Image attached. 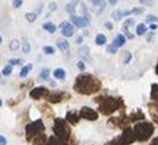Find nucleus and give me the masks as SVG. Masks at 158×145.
<instances>
[{"mask_svg":"<svg viewBox=\"0 0 158 145\" xmlns=\"http://www.w3.org/2000/svg\"><path fill=\"white\" fill-rule=\"evenodd\" d=\"M9 64H11V65L23 64V60H20V58H11V60H9Z\"/></svg>","mask_w":158,"mask_h":145,"instance_id":"obj_38","label":"nucleus"},{"mask_svg":"<svg viewBox=\"0 0 158 145\" xmlns=\"http://www.w3.org/2000/svg\"><path fill=\"white\" fill-rule=\"evenodd\" d=\"M158 26L155 24V23H150V30H157Z\"/></svg>","mask_w":158,"mask_h":145,"instance_id":"obj_48","label":"nucleus"},{"mask_svg":"<svg viewBox=\"0 0 158 145\" xmlns=\"http://www.w3.org/2000/svg\"><path fill=\"white\" fill-rule=\"evenodd\" d=\"M113 44H114L117 48L123 47L125 44V36H123V34H117V36L114 37V40H113Z\"/></svg>","mask_w":158,"mask_h":145,"instance_id":"obj_15","label":"nucleus"},{"mask_svg":"<svg viewBox=\"0 0 158 145\" xmlns=\"http://www.w3.org/2000/svg\"><path fill=\"white\" fill-rule=\"evenodd\" d=\"M11 72H13V65H11V64H7V65H4V68L2 70V76L7 77V76H10Z\"/></svg>","mask_w":158,"mask_h":145,"instance_id":"obj_29","label":"nucleus"},{"mask_svg":"<svg viewBox=\"0 0 158 145\" xmlns=\"http://www.w3.org/2000/svg\"><path fill=\"white\" fill-rule=\"evenodd\" d=\"M106 0H100V2H97V3L93 4V11L96 13V14H100L101 11L106 9Z\"/></svg>","mask_w":158,"mask_h":145,"instance_id":"obj_13","label":"nucleus"},{"mask_svg":"<svg viewBox=\"0 0 158 145\" xmlns=\"http://www.w3.org/2000/svg\"><path fill=\"white\" fill-rule=\"evenodd\" d=\"M155 72L158 74V64H157V67H155Z\"/></svg>","mask_w":158,"mask_h":145,"instance_id":"obj_52","label":"nucleus"},{"mask_svg":"<svg viewBox=\"0 0 158 145\" xmlns=\"http://www.w3.org/2000/svg\"><path fill=\"white\" fill-rule=\"evenodd\" d=\"M117 3H118V0H108V4H110V6H115Z\"/></svg>","mask_w":158,"mask_h":145,"instance_id":"obj_49","label":"nucleus"},{"mask_svg":"<svg viewBox=\"0 0 158 145\" xmlns=\"http://www.w3.org/2000/svg\"><path fill=\"white\" fill-rule=\"evenodd\" d=\"M57 48H59L60 51H63L64 54H67V53H69V50H70V44H69V41L66 40V37H64V39H59V40H57Z\"/></svg>","mask_w":158,"mask_h":145,"instance_id":"obj_12","label":"nucleus"},{"mask_svg":"<svg viewBox=\"0 0 158 145\" xmlns=\"http://www.w3.org/2000/svg\"><path fill=\"white\" fill-rule=\"evenodd\" d=\"M22 50H23V53H24V54H29L30 50H31V46H30V43H29V40H27V39H23V47H22Z\"/></svg>","mask_w":158,"mask_h":145,"instance_id":"obj_27","label":"nucleus"},{"mask_svg":"<svg viewBox=\"0 0 158 145\" xmlns=\"http://www.w3.org/2000/svg\"><path fill=\"white\" fill-rule=\"evenodd\" d=\"M46 145H67V142H64L63 139H60L57 135H54V137H50L47 139V144Z\"/></svg>","mask_w":158,"mask_h":145,"instance_id":"obj_16","label":"nucleus"},{"mask_svg":"<svg viewBox=\"0 0 158 145\" xmlns=\"http://www.w3.org/2000/svg\"><path fill=\"white\" fill-rule=\"evenodd\" d=\"M154 132V125L152 122H147V121H138L134 125V134H135L137 141H147L148 138Z\"/></svg>","mask_w":158,"mask_h":145,"instance_id":"obj_3","label":"nucleus"},{"mask_svg":"<svg viewBox=\"0 0 158 145\" xmlns=\"http://www.w3.org/2000/svg\"><path fill=\"white\" fill-rule=\"evenodd\" d=\"M150 145H158V137L157 138H154L152 141H151V144Z\"/></svg>","mask_w":158,"mask_h":145,"instance_id":"obj_50","label":"nucleus"},{"mask_svg":"<svg viewBox=\"0 0 158 145\" xmlns=\"http://www.w3.org/2000/svg\"><path fill=\"white\" fill-rule=\"evenodd\" d=\"M39 77H40L41 80H48V77H50V70H48V68H43L40 71V74H39Z\"/></svg>","mask_w":158,"mask_h":145,"instance_id":"obj_32","label":"nucleus"},{"mask_svg":"<svg viewBox=\"0 0 158 145\" xmlns=\"http://www.w3.org/2000/svg\"><path fill=\"white\" fill-rule=\"evenodd\" d=\"M67 98H70V95L67 94V93H64V91H50L47 94V97H46V100H47V102L56 104V102L64 101Z\"/></svg>","mask_w":158,"mask_h":145,"instance_id":"obj_6","label":"nucleus"},{"mask_svg":"<svg viewBox=\"0 0 158 145\" xmlns=\"http://www.w3.org/2000/svg\"><path fill=\"white\" fill-rule=\"evenodd\" d=\"M48 93H50L48 88L40 85V87H36V88H33V90L30 91V97L33 98V100H43V98L47 97Z\"/></svg>","mask_w":158,"mask_h":145,"instance_id":"obj_10","label":"nucleus"},{"mask_svg":"<svg viewBox=\"0 0 158 145\" xmlns=\"http://www.w3.org/2000/svg\"><path fill=\"white\" fill-rule=\"evenodd\" d=\"M73 88L77 91L78 94L91 95L101 90V81L97 77L91 76V74H80L74 81Z\"/></svg>","mask_w":158,"mask_h":145,"instance_id":"obj_1","label":"nucleus"},{"mask_svg":"<svg viewBox=\"0 0 158 145\" xmlns=\"http://www.w3.org/2000/svg\"><path fill=\"white\" fill-rule=\"evenodd\" d=\"M59 29H60V31H61L63 37H66V39H67V37L74 36V30H76V26H74L71 22H63V23H60Z\"/></svg>","mask_w":158,"mask_h":145,"instance_id":"obj_8","label":"nucleus"},{"mask_svg":"<svg viewBox=\"0 0 158 145\" xmlns=\"http://www.w3.org/2000/svg\"><path fill=\"white\" fill-rule=\"evenodd\" d=\"M128 117H130V120H131V122H138L140 118H144V114L141 113L140 110H137L135 113H132L131 115H128Z\"/></svg>","mask_w":158,"mask_h":145,"instance_id":"obj_23","label":"nucleus"},{"mask_svg":"<svg viewBox=\"0 0 158 145\" xmlns=\"http://www.w3.org/2000/svg\"><path fill=\"white\" fill-rule=\"evenodd\" d=\"M44 132V125L41 121H34V122L27 124L26 127V138L29 141H33L36 137L41 135Z\"/></svg>","mask_w":158,"mask_h":145,"instance_id":"obj_5","label":"nucleus"},{"mask_svg":"<svg viewBox=\"0 0 158 145\" xmlns=\"http://www.w3.org/2000/svg\"><path fill=\"white\" fill-rule=\"evenodd\" d=\"M152 0H140V4H143V6H152Z\"/></svg>","mask_w":158,"mask_h":145,"instance_id":"obj_40","label":"nucleus"},{"mask_svg":"<svg viewBox=\"0 0 158 145\" xmlns=\"http://www.w3.org/2000/svg\"><path fill=\"white\" fill-rule=\"evenodd\" d=\"M19 47H20V41L19 40H11L10 41V44H9V48H10L11 51H16V50H19Z\"/></svg>","mask_w":158,"mask_h":145,"instance_id":"obj_31","label":"nucleus"},{"mask_svg":"<svg viewBox=\"0 0 158 145\" xmlns=\"http://www.w3.org/2000/svg\"><path fill=\"white\" fill-rule=\"evenodd\" d=\"M26 20L29 23H34L37 20V13H26Z\"/></svg>","mask_w":158,"mask_h":145,"instance_id":"obj_33","label":"nucleus"},{"mask_svg":"<svg viewBox=\"0 0 158 145\" xmlns=\"http://www.w3.org/2000/svg\"><path fill=\"white\" fill-rule=\"evenodd\" d=\"M134 19H127V20H124V23H123V27H125V29H130L131 26H134Z\"/></svg>","mask_w":158,"mask_h":145,"instance_id":"obj_34","label":"nucleus"},{"mask_svg":"<svg viewBox=\"0 0 158 145\" xmlns=\"http://www.w3.org/2000/svg\"><path fill=\"white\" fill-rule=\"evenodd\" d=\"M76 44H78V46L83 44V36H78L77 39H76Z\"/></svg>","mask_w":158,"mask_h":145,"instance_id":"obj_46","label":"nucleus"},{"mask_svg":"<svg viewBox=\"0 0 158 145\" xmlns=\"http://www.w3.org/2000/svg\"><path fill=\"white\" fill-rule=\"evenodd\" d=\"M91 2V4H94V3H97V2H100V0H90Z\"/></svg>","mask_w":158,"mask_h":145,"instance_id":"obj_51","label":"nucleus"},{"mask_svg":"<svg viewBox=\"0 0 158 145\" xmlns=\"http://www.w3.org/2000/svg\"><path fill=\"white\" fill-rule=\"evenodd\" d=\"M31 68H33V64H30V63L26 64L22 70H20V77H22V78H26V77L29 76V72L31 71Z\"/></svg>","mask_w":158,"mask_h":145,"instance_id":"obj_22","label":"nucleus"},{"mask_svg":"<svg viewBox=\"0 0 158 145\" xmlns=\"http://www.w3.org/2000/svg\"><path fill=\"white\" fill-rule=\"evenodd\" d=\"M3 43V39H2V36H0V44Z\"/></svg>","mask_w":158,"mask_h":145,"instance_id":"obj_53","label":"nucleus"},{"mask_svg":"<svg viewBox=\"0 0 158 145\" xmlns=\"http://www.w3.org/2000/svg\"><path fill=\"white\" fill-rule=\"evenodd\" d=\"M2 104H3V101H2V98H0V107H2Z\"/></svg>","mask_w":158,"mask_h":145,"instance_id":"obj_54","label":"nucleus"},{"mask_svg":"<svg viewBox=\"0 0 158 145\" xmlns=\"http://www.w3.org/2000/svg\"><path fill=\"white\" fill-rule=\"evenodd\" d=\"M6 144H7V139L3 135H0V145H6Z\"/></svg>","mask_w":158,"mask_h":145,"instance_id":"obj_45","label":"nucleus"},{"mask_svg":"<svg viewBox=\"0 0 158 145\" xmlns=\"http://www.w3.org/2000/svg\"><path fill=\"white\" fill-rule=\"evenodd\" d=\"M81 117H80V111H69L66 115V120L69 124H71V125H76V124L78 122V120H80Z\"/></svg>","mask_w":158,"mask_h":145,"instance_id":"obj_11","label":"nucleus"},{"mask_svg":"<svg viewBox=\"0 0 158 145\" xmlns=\"http://www.w3.org/2000/svg\"><path fill=\"white\" fill-rule=\"evenodd\" d=\"M78 9H80V11H81V16H84V17H90V16H88V9H87V6H85V3L80 2V3H78Z\"/></svg>","mask_w":158,"mask_h":145,"instance_id":"obj_26","label":"nucleus"},{"mask_svg":"<svg viewBox=\"0 0 158 145\" xmlns=\"http://www.w3.org/2000/svg\"><path fill=\"white\" fill-rule=\"evenodd\" d=\"M77 68L80 70V71H84V68H85L84 61H78V63H77Z\"/></svg>","mask_w":158,"mask_h":145,"instance_id":"obj_44","label":"nucleus"},{"mask_svg":"<svg viewBox=\"0 0 158 145\" xmlns=\"http://www.w3.org/2000/svg\"><path fill=\"white\" fill-rule=\"evenodd\" d=\"M53 131L54 134L63 139L64 142H69L71 139V130H70V124L67 122V120H63V118H57L54 121V125H53Z\"/></svg>","mask_w":158,"mask_h":145,"instance_id":"obj_4","label":"nucleus"},{"mask_svg":"<svg viewBox=\"0 0 158 145\" xmlns=\"http://www.w3.org/2000/svg\"><path fill=\"white\" fill-rule=\"evenodd\" d=\"M145 33H147V26H145V23L137 24V27H135V34L137 36H144Z\"/></svg>","mask_w":158,"mask_h":145,"instance_id":"obj_21","label":"nucleus"},{"mask_svg":"<svg viewBox=\"0 0 158 145\" xmlns=\"http://www.w3.org/2000/svg\"><path fill=\"white\" fill-rule=\"evenodd\" d=\"M106 43H107L106 34H97V36H96V44H97V46H104Z\"/></svg>","mask_w":158,"mask_h":145,"instance_id":"obj_25","label":"nucleus"},{"mask_svg":"<svg viewBox=\"0 0 158 145\" xmlns=\"http://www.w3.org/2000/svg\"><path fill=\"white\" fill-rule=\"evenodd\" d=\"M111 17H113V20H121L123 17H124V11H120V10H115L111 13Z\"/></svg>","mask_w":158,"mask_h":145,"instance_id":"obj_30","label":"nucleus"},{"mask_svg":"<svg viewBox=\"0 0 158 145\" xmlns=\"http://www.w3.org/2000/svg\"><path fill=\"white\" fill-rule=\"evenodd\" d=\"M145 20H147V23H157L158 22V17L154 14H148L147 17H145Z\"/></svg>","mask_w":158,"mask_h":145,"instance_id":"obj_36","label":"nucleus"},{"mask_svg":"<svg viewBox=\"0 0 158 145\" xmlns=\"http://www.w3.org/2000/svg\"><path fill=\"white\" fill-rule=\"evenodd\" d=\"M53 77L56 80H64L66 78V70L64 68H56L53 71Z\"/></svg>","mask_w":158,"mask_h":145,"instance_id":"obj_17","label":"nucleus"},{"mask_svg":"<svg viewBox=\"0 0 158 145\" xmlns=\"http://www.w3.org/2000/svg\"><path fill=\"white\" fill-rule=\"evenodd\" d=\"M151 100L158 104V84H152L151 85Z\"/></svg>","mask_w":158,"mask_h":145,"instance_id":"obj_20","label":"nucleus"},{"mask_svg":"<svg viewBox=\"0 0 158 145\" xmlns=\"http://www.w3.org/2000/svg\"><path fill=\"white\" fill-rule=\"evenodd\" d=\"M78 54L88 60V58H90V48H88L87 46H83V47L78 48Z\"/></svg>","mask_w":158,"mask_h":145,"instance_id":"obj_24","label":"nucleus"},{"mask_svg":"<svg viewBox=\"0 0 158 145\" xmlns=\"http://www.w3.org/2000/svg\"><path fill=\"white\" fill-rule=\"evenodd\" d=\"M131 58H132L131 53H130V51H125V53H124V58H123V63H124V64H128V63L131 61Z\"/></svg>","mask_w":158,"mask_h":145,"instance_id":"obj_35","label":"nucleus"},{"mask_svg":"<svg viewBox=\"0 0 158 145\" xmlns=\"http://www.w3.org/2000/svg\"><path fill=\"white\" fill-rule=\"evenodd\" d=\"M56 53V48L53 46H44L43 47V54L46 56H53Z\"/></svg>","mask_w":158,"mask_h":145,"instance_id":"obj_28","label":"nucleus"},{"mask_svg":"<svg viewBox=\"0 0 158 145\" xmlns=\"http://www.w3.org/2000/svg\"><path fill=\"white\" fill-rule=\"evenodd\" d=\"M41 29H43L44 31H47V33H50V34H53V33H56V30H57V26H56L54 23H52V22H46V23H43Z\"/></svg>","mask_w":158,"mask_h":145,"instance_id":"obj_14","label":"nucleus"},{"mask_svg":"<svg viewBox=\"0 0 158 145\" xmlns=\"http://www.w3.org/2000/svg\"><path fill=\"white\" fill-rule=\"evenodd\" d=\"M106 29L113 30V23H111V22H107V23H106Z\"/></svg>","mask_w":158,"mask_h":145,"instance_id":"obj_47","label":"nucleus"},{"mask_svg":"<svg viewBox=\"0 0 158 145\" xmlns=\"http://www.w3.org/2000/svg\"><path fill=\"white\" fill-rule=\"evenodd\" d=\"M80 3V0H73V2H70V3L66 4V11L69 13V14H74V10H76V6Z\"/></svg>","mask_w":158,"mask_h":145,"instance_id":"obj_18","label":"nucleus"},{"mask_svg":"<svg viewBox=\"0 0 158 145\" xmlns=\"http://www.w3.org/2000/svg\"><path fill=\"white\" fill-rule=\"evenodd\" d=\"M106 145H128L125 142V139L123 138V135H120L118 138H114V139H111L110 142H107Z\"/></svg>","mask_w":158,"mask_h":145,"instance_id":"obj_19","label":"nucleus"},{"mask_svg":"<svg viewBox=\"0 0 158 145\" xmlns=\"http://www.w3.org/2000/svg\"><path fill=\"white\" fill-rule=\"evenodd\" d=\"M144 11V9H141V7H134L132 9V14H141Z\"/></svg>","mask_w":158,"mask_h":145,"instance_id":"obj_43","label":"nucleus"},{"mask_svg":"<svg viewBox=\"0 0 158 145\" xmlns=\"http://www.w3.org/2000/svg\"><path fill=\"white\" fill-rule=\"evenodd\" d=\"M70 22L73 23L77 29H85L90 24V17H84V16H76L70 14Z\"/></svg>","mask_w":158,"mask_h":145,"instance_id":"obj_7","label":"nucleus"},{"mask_svg":"<svg viewBox=\"0 0 158 145\" xmlns=\"http://www.w3.org/2000/svg\"><path fill=\"white\" fill-rule=\"evenodd\" d=\"M80 117L88 121H94L98 118V113H97L94 108H90V107H83L80 110Z\"/></svg>","mask_w":158,"mask_h":145,"instance_id":"obj_9","label":"nucleus"},{"mask_svg":"<svg viewBox=\"0 0 158 145\" xmlns=\"http://www.w3.org/2000/svg\"><path fill=\"white\" fill-rule=\"evenodd\" d=\"M48 9H50V11H56L57 10V3H56V2H52V3L48 4Z\"/></svg>","mask_w":158,"mask_h":145,"instance_id":"obj_42","label":"nucleus"},{"mask_svg":"<svg viewBox=\"0 0 158 145\" xmlns=\"http://www.w3.org/2000/svg\"><path fill=\"white\" fill-rule=\"evenodd\" d=\"M22 4H23V0H13V7L15 9H19Z\"/></svg>","mask_w":158,"mask_h":145,"instance_id":"obj_41","label":"nucleus"},{"mask_svg":"<svg viewBox=\"0 0 158 145\" xmlns=\"http://www.w3.org/2000/svg\"><path fill=\"white\" fill-rule=\"evenodd\" d=\"M107 51H108V53H111V54H117L118 48L115 47L114 44H111V46H107Z\"/></svg>","mask_w":158,"mask_h":145,"instance_id":"obj_37","label":"nucleus"},{"mask_svg":"<svg viewBox=\"0 0 158 145\" xmlns=\"http://www.w3.org/2000/svg\"><path fill=\"white\" fill-rule=\"evenodd\" d=\"M94 101L98 105V111H101V114H104V115H111L120 108L124 110V102L121 98L103 95V97H97Z\"/></svg>","mask_w":158,"mask_h":145,"instance_id":"obj_2","label":"nucleus"},{"mask_svg":"<svg viewBox=\"0 0 158 145\" xmlns=\"http://www.w3.org/2000/svg\"><path fill=\"white\" fill-rule=\"evenodd\" d=\"M123 31H124V36H125V37H128V39H134V34H131V33L128 31V29L123 27Z\"/></svg>","mask_w":158,"mask_h":145,"instance_id":"obj_39","label":"nucleus"}]
</instances>
